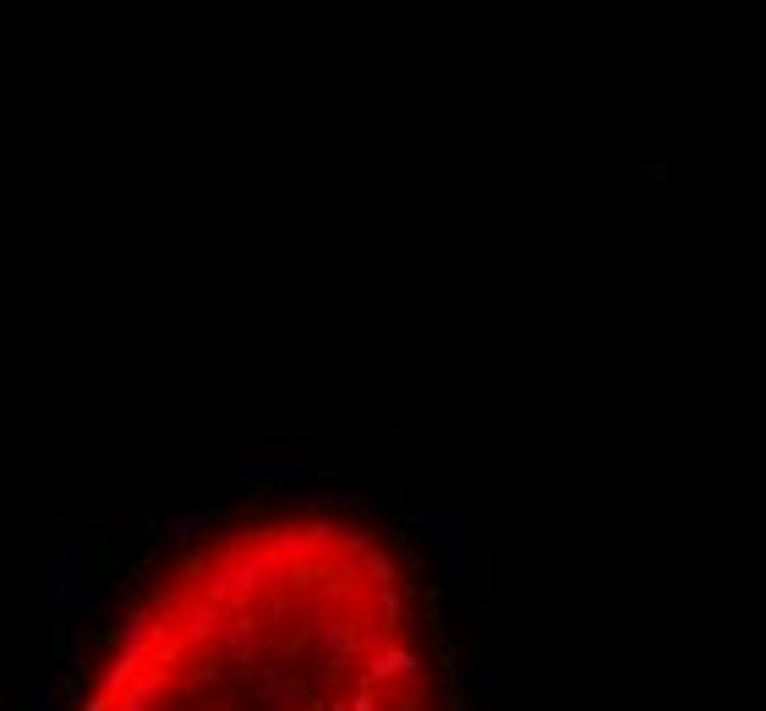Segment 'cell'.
I'll return each instance as SVG.
<instances>
[{
  "instance_id": "1",
  "label": "cell",
  "mask_w": 766,
  "mask_h": 711,
  "mask_svg": "<svg viewBox=\"0 0 766 711\" xmlns=\"http://www.w3.org/2000/svg\"><path fill=\"white\" fill-rule=\"evenodd\" d=\"M66 711H444V657L389 531L285 504L165 558Z\"/></svg>"
}]
</instances>
